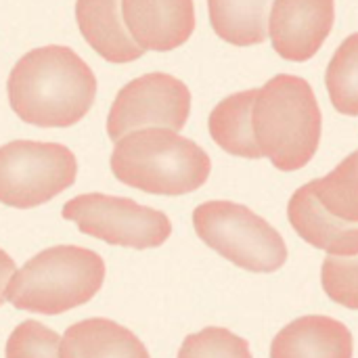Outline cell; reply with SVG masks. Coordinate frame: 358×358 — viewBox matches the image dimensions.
<instances>
[{"mask_svg": "<svg viewBox=\"0 0 358 358\" xmlns=\"http://www.w3.org/2000/svg\"><path fill=\"white\" fill-rule=\"evenodd\" d=\"M6 94L21 122L38 128H69L94 105L96 76L69 46H40L15 63Z\"/></svg>", "mask_w": 358, "mask_h": 358, "instance_id": "obj_1", "label": "cell"}, {"mask_svg": "<svg viewBox=\"0 0 358 358\" xmlns=\"http://www.w3.org/2000/svg\"><path fill=\"white\" fill-rule=\"evenodd\" d=\"M254 141L281 172L304 168L317 153L323 115L310 84L292 73L271 78L256 88L252 105Z\"/></svg>", "mask_w": 358, "mask_h": 358, "instance_id": "obj_2", "label": "cell"}, {"mask_svg": "<svg viewBox=\"0 0 358 358\" xmlns=\"http://www.w3.org/2000/svg\"><path fill=\"white\" fill-rule=\"evenodd\" d=\"M113 176L151 195L178 197L206 185L212 172L210 155L191 138L168 128H141L115 141Z\"/></svg>", "mask_w": 358, "mask_h": 358, "instance_id": "obj_3", "label": "cell"}, {"mask_svg": "<svg viewBox=\"0 0 358 358\" xmlns=\"http://www.w3.org/2000/svg\"><path fill=\"white\" fill-rule=\"evenodd\" d=\"M103 281L105 262L96 252L80 245H55L13 273L6 300L19 310L55 317L90 302Z\"/></svg>", "mask_w": 358, "mask_h": 358, "instance_id": "obj_4", "label": "cell"}, {"mask_svg": "<svg viewBox=\"0 0 358 358\" xmlns=\"http://www.w3.org/2000/svg\"><path fill=\"white\" fill-rule=\"evenodd\" d=\"M193 227L210 250L243 271L275 273L287 262L281 233L241 203L206 201L195 208Z\"/></svg>", "mask_w": 358, "mask_h": 358, "instance_id": "obj_5", "label": "cell"}, {"mask_svg": "<svg viewBox=\"0 0 358 358\" xmlns=\"http://www.w3.org/2000/svg\"><path fill=\"white\" fill-rule=\"evenodd\" d=\"M78 162L61 143L10 141L0 147V203L38 208L76 182Z\"/></svg>", "mask_w": 358, "mask_h": 358, "instance_id": "obj_6", "label": "cell"}, {"mask_svg": "<svg viewBox=\"0 0 358 358\" xmlns=\"http://www.w3.org/2000/svg\"><path fill=\"white\" fill-rule=\"evenodd\" d=\"M61 214L76 222L84 235L130 250L159 248L172 235V222L164 212L128 197L84 193L69 199Z\"/></svg>", "mask_w": 358, "mask_h": 358, "instance_id": "obj_7", "label": "cell"}, {"mask_svg": "<svg viewBox=\"0 0 358 358\" xmlns=\"http://www.w3.org/2000/svg\"><path fill=\"white\" fill-rule=\"evenodd\" d=\"M191 113V90L178 78L151 71L117 92L107 115V136L115 143L141 128L182 130Z\"/></svg>", "mask_w": 358, "mask_h": 358, "instance_id": "obj_8", "label": "cell"}, {"mask_svg": "<svg viewBox=\"0 0 358 358\" xmlns=\"http://www.w3.org/2000/svg\"><path fill=\"white\" fill-rule=\"evenodd\" d=\"M336 21V0H273L268 36L279 57L296 63L313 59Z\"/></svg>", "mask_w": 358, "mask_h": 358, "instance_id": "obj_9", "label": "cell"}, {"mask_svg": "<svg viewBox=\"0 0 358 358\" xmlns=\"http://www.w3.org/2000/svg\"><path fill=\"white\" fill-rule=\"evenodd\" d=\"M122 19L147 50H174L182 46L195 29L193 0H120Z\"/></svg>", "mask_w": 358, "mask_h": 358, "instance_id": "obj_10", "label": "cell"}, {"mask_svg": "<svg viewBox=\"0 0 358 358\" xmlns=\"http://www.w3.org/2000/svg\"><path fill=\"white\" fill-rule=\"evenodd\" d=\"M271 358H352V334L331 317H300L275 336Z\"/></svg>", "mask_w": 358, "mask_h": 358, "instance_id": "obj_11", "label": "cell"}, {"mask_svg": "<svg viewBox=\"0 0 358 358\" xmlns=\"http://www.w3.org/2000/svg\"><path fill=\"white\" fill-rule=\"evenodd\" d=\"M287 218L294 231L317 250L331 256H358V224H348L331 216L319 203L310 182L292 195Z\"/></svg>", "mask_w": 358, "mask_h": 358, "instance_id": "obj_12", "label": "cell"}, {"mask_svg": "<svg viewBox=\"0 0 358 358\" xmlns=\"http://www.w3.org/2000/svg\"><path fill=\"white\" fill-rule=\"evenodd\" d=\"M76 21L90 48L109 63H130L145 55L122 19L120 0H76Z\"/></svg>", "mask_w": 358, "mask_h": 358, "instance_id": "obj_13", "label": "cell"}, {"mask_svg": "<svg viewBox=\"0 0 358 358\" xmlns=\"http://www.w3.org/2000/svg\"><path fill=\"white\" fill-rule=\"evenodd\" d=\"M61 358H151L145 344L111 319H84L61 338Z\"/></svg>", "mask_w": 358, "mask_h": 358, "instance_id": "obj_14", "label": "cell"}, {"mask_svg": "<svg viewBox=\"0 0 358 358\" xmlns=\"http://www.w3.org/2000/svg\"><path fill=\"white\" fill-rule=\"evenodd\" d=\"M256 88L235 92L222 99L210 113L208 128L214 143L231 155L245 159H260L262 153L254 141L252 105Z\"/></svg>", "mask_w": 358, "mask_h": 358, "instance_id": "obj_15", "label": "cell"}, {"mask_svg": "<svg viewBox=\"0 0 358 358\" xmlns=\"http://www.w3.org/2000/svg\"><path fill=\"white\" fill-rule=\"evenodd\" d=\"M273 0H208L212 29L235 46L262 44L268 36Z\"/></svg>", "mask_w": 358, "mask_h": 358, "instance_id": "obj_16", "label": "cell"}, {"mask_svg": "<svg viewBox=\"0 0 358 358\" xmlns=\"http://www.w3.org/2000/svg\"><path fill=\"white\" fill-rule=\"evenodd\" d=\"M310 189L331 216L358 224V151L350 153L327 176L315 178Z\"/></svg>", "mask_w": 358, "mask_h": 358, "instance_id": "obj_17", "label": "cell"}, {"mask_svg": "<svg viewBox=\"0 0 358 358\" xmlns=\"http://www.w3.org/2000/svg\"><path fill=\"white\" fill-rule=\"evenodd\" d=\"M327 92L331 105L344 115H358V31L348 36L334 52L327 73Z\"/></svg>", "mask_w": 358, "mask_h": 358, "instance_id": "obj_18", "label": "cell"}, {"mask_svg": "<svg viewBox=\"0 0 358 358\" xmlns=\"http://www.w3.org/2000/svg\"><path fill=\"white\" fill-rule=\"evenodd\" d=\"M176 358H254L250 344L224 327H206L185 338Z\"/></svg>", "mask_w": 358, "mask_h": 358, "instance_id": "obj_19", "label": "cell"}, {"mask_svg": "<svg viewBox=\"0 0 358 358\" xmlns=\"http://www.w3.org/2000/svg\"><path fill=\"white\" fill-rule=\"evenodd\" d=\"M6 358H61V336L38 321H23L6 340Z\"/></svg>", "mask_w": 358, "mask_h": 358, "instance_id": "obj_20", "label": "cell"}, {"mask_svg": "<svg viewBox=\"0 0 358 358\" xmlns=\"http://www.w3.org/2000/svg\"><path fill=\"white\" fill-rule=\"evenodd\" d=\"M321 281L325 294L334 302L350 310H358V256L325 258Z\"/></svg>", "mask_w": 358, "mask_h": 358, "instance_id": "obj_21", "label": "cell"}, {"mask_svg": "<svg viewBox=\"0 0 358 358\" xmlns=\"http://www.w3.org/2000/svg\"><path fill=\"white\" fill-rule=\"evenodd\" d=\"M13 273H15L13 258L4 250H0V306L6 302V285H8Z\"/></svg>", "mask_w": 358, "mask_h": 358, "instance_id": "obj_22", "label": "cell"}]
</instances>
